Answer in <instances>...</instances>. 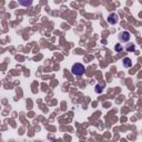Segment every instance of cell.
<instances>
[{
    "label": "cell",
    "mask_w": 142,
    "mask_h": 142,
    "mask_svg": "<svg viewBox=\"0 0 142 142\" xmlns=\"http://www.w3.org/2000/svg\"><path fill=\"white\" fill-rule=\"evenodd\" d=\"M71 71H72V73L74 76H82V74L86 72V68H85V66L81 63H76L72 67Z\"/></svg>",
    "instance_id": "1"
},
{
    "label": "cell",
    "mask_w": 142,
    "mask_h": 142,
    "mask_svg": "<svg viewBox=\"0 0 142 142\" xmlns=\"http://www.w3.org/2000/svg\"><path fill=\"white\" fill-rule=\"evenodd\" d=\"M108 21H109L111 24H115L117 22L119 21V17H118V15L114 14V12L110 14L109 17H108Z\"/></svg>",
    "instance_id": "2"
},
{
    "label": "cell",
    "mask_w": 142,
    "mask_h": 142,
    "mask_svg": "<svg viewBox=\"0 0 142 142\" xmlns=\"http://www.w3.org/2000/svg\"><path fill=\"white\" fill-rule=\"evenodd\" d=\"M131 38V36H130V32H128V31H123V32H121L120 33V36H119V39L121 41H129Z\"/></svg>",
    "instance_id": "3"
},
{
    "label": "cell",
    "mask_w": 142,
    "mask_h": 142,
    "mask_svg": "<svg viewBox=\"0 0 142 142\" xmlns=\"http://www.w3.org/2000/svg\"><path fill=\"white\" fill-rule=\"evenodd\" d=\"M123 66L127 67V68H130V67L132 66V62H131L130 58H124L123 59Z\"/></svg>",
    "instance_id": "4"
},
{
    "label": "cell",
    "mask_w": 142,
    "mask_h": 142,
    "mask_svg": "<svg viewBox=\"0 0 142 142\" xmlns=\"http://www.w3.org/2000/svg\"><path fill=\"white\" fill-rule=\"evenodd\" d=\"M127 50H128V51H130V52L134 51V50H135L134 44H133V43H129V44H127Z\"/></svg>",
    "instance_id": "5"
},
{
    "label": "cell",
    "mask_w": 142,
    "mask_h": 142,
    "mask_svg": "<svg viewBox=\"0 0 142 142\" xmlns=\"http://www.w3.org/2000/svg\"><path fill=\"white\" fill-rule=\"evenodd\" d=\"M97 92H101V88L100 87H97Z\"/></svg>",
    "instance_id": "6"
},
{
    "label": "cell",
    "mask_w": 142,
    "mask_h": 142,
    "mask_svg": "<svg viewBox=\"0 0 142 142\" xmlns=\"http://www.w3.org/2000/svg\"><path fill=\"white\" fill-rule=\"evenodd\" d=\"M117 51H120V50H121V47H120V46H117Z\"/></svg>",
    "instance_id": "7"
}]
</instances>
